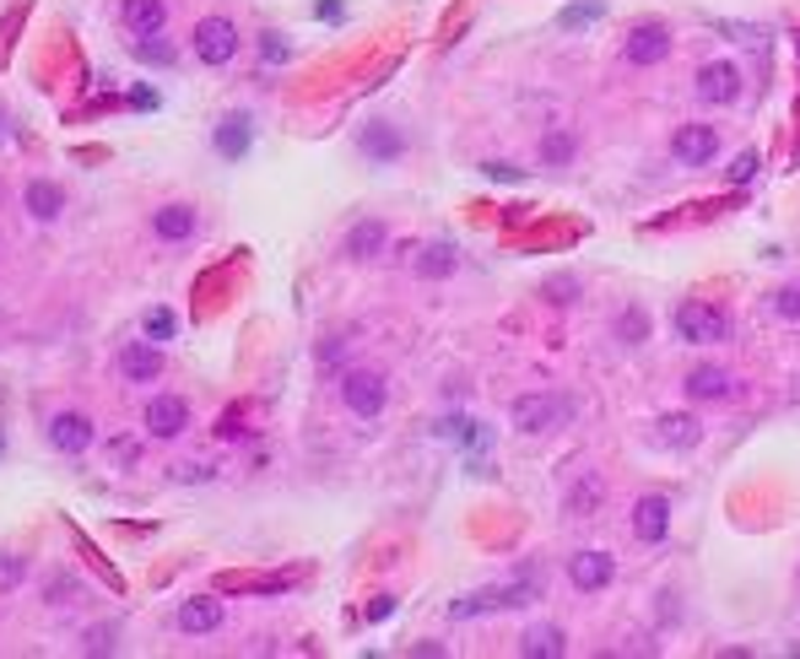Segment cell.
I'll return each instance as SVG.
<instances>
[{
  "label": "cell",
  "instance_id": "1",
  "mask_svg": "<svg viewBox=\"0 0 800 659\" xmlns=\"http://www.w3.org/2000/svg\"><path fill=\"white\" fill-rule=\"evenodd\" d=\"M676 335L681 340H692V346H714V340H725L731 335V320H725V309H714V303H681L676 309Z\"/></svg>",
  "mask_w": 800,
  "mask_h": 659
},
{
  "label": "cell",
  "instance_id": "2",
  "mask_svg": "<svg viewBox=\"0 0 800 659\" xmlns=\"http://www.w3.org/2000/svg\"><path fill=\"white\" fill-rule=\"evenodd\" d=\"M341 400H346L352 416H379V411L390 405V384H385L379 373H368V368H352V373L341 379Z\"/></svg>",
  "mask_w": 800,
  "mask_h": 659
},
{
  "label": "cell",
  "instance_id": "3",
  "mask_svg": "<svg viewBox=\"0 0 800 659\" xmlns=\"http://www.w3.org/2000/svg\"><path fill=\"white\" fill-rule=\"evenodd\" d=\"M670 157H676V168H709L720 157L714 125H681V131L670 135Z\"/></svg>",
  "mask_w": 800,
  "mask_h": 659
},
{
  "label": "cell",
  "instance_id": "4",
  "mask_svg": "<svg viewBox=\"0 0 800 659\" xmlns=\"http://www.w3.org/2000/svg\"><path fill=\"white\" fill-rule=\"evenodd\" d=\"M196 55H200V66H227L238 55V27L227 16H205L196 27Z\"/></svg>",
  "mask_w": 800,
  "mask_h": 659
},
{
  "label": "cell",
  "instance_id": "5",
  "mask_svg": "<svg viewBox=\"0 0 800 659\" xmlns=\"http://www.w3.org/2000/svg\"><path fill=\"white\" fill-rule=\"evenodd\" d=\"M92 438H98V427H92L87 411H55V416H49V449H60V455H87Z\"/></svg>",
  "mask_w": 800,
  "mask_h": 659
},
{
  "label": "cell",
  "instance_id": "6",
  "mask_svg": "<svg viewBox=\"0 0 800 659\" xmlns=\"http://www.w3.org/2000/svg\"><path fill=\"white\" fill-rule=\"evenodd\" d=\"M692 92H698L709 109H725V103H735V98H741V70H735V60H709V66L698 70Z\"/></svg>",
  "mask_w": 800,
  "mask_h": 659
},
{
  "label": "cell",
  "instance_id": "7",
  "mask_svg": "<svg viewBox=\"0 0 800 659\" xmlns=\"http://www.w3.org/2000/svg\"><path fill=\"white\" fill-rule=\"evenodd\" d=\"M509 416H514V427L520 433H552L563 416H568V405L557 395H520L509 405Z\"/></svg>",
  "mask_w": 800,
  "mask_h": 659
},
{
  "label": "cell",
  "instance_id": "8",
  "mask_svg": "<svg viewBox=\"0 0 800 659\" xmlns=\"http://www.w3.org/2000/svg\"><path fill=\"white\" fill-rule=\"evenodd\" d=\"M622 55H627V66H660L670 55V27L666 22H638V27L627 33Z\"/></svg>",
  "mask_w": 800,
  "mask_h": 659
},
{
  "label": "cell",
  "instance_id": "9",
  "mask_svg": "<svg viewBox=\"0 0 800 659\" xmlns=\"http://www.w3.org/2000/svg\"><path fill=\"white\" fill-rule=\"evenodd\" d=\"M185 427H190V405H185L179 395H152L146 400V433H152V438L168 444V438H179Z\"/></svg>",
  "mask_w": 800,
  "mask_h": 659
},
{
  "label": "cell",
  "instance_id": "10",
  "mask_svg": "<svg viewBox=\"0 0 800 659\" xmlns=\"http://www.w3.org/2000/svg\"><path fill=\"white\" fill-rule=\"evenodd\" d=\"M568 579H574V590L596 594L616 579V562H611V551H579V557H568Z\"/></svg>",
  "mask_w": 800,
  "mask_h": 659
},
{
  "label": "cell",
  "instance_id": "11",
  "mask_svg": "<svg viewBox=\"0 0 800 659\" xmlns=\"http://www.w3.org/2000/svg\"><path fill=\"white\" fill-rule=\"evenodd\" d=\"M666 529H670V498H638L633 503V535L644 540V546H660L666 540Z\"/></svg>",
  "mask_w": 800,
  "mask_h": 659
},
{
  "label": "cell",
  "instance_id": "12",
  "mask_svg": "<svg viewBox=\"0 0 800 659\" xmlns=\"http://www.w3.org/2000/svg\"><path fill=\"white\" fill-rule=\"evenodd\" d=\"M120 373H125L131 384L163 379V346H157V340H131V346L120 351Z\"/></svg>",
  "mask_w": 800,
  "mask_h": 659
},
{
  "label": "cell",
  "instance_id": "13",
  "mask_svg": "<svg viewBox=\"0 0 800 659\" xmlns=\"http://www.w3.org/2000/svg\"><path fill=\"white\" fill-rule=\"evenodd\" d=\"M196 227H200V216H196V205H185V200H174V205H163V211L152 216V233H157L163 244H190Z\"/></svg>",
  "mask_w": 800,
  "mask_h": 659
},
{
  "label": "cell",
  "instance_id": "14",
  "mask_svg": "<svg viewBox=\"0 0 800 659\" xmlns=\"http://www.w3.org/2000/svg\"><path fill=\"white\" fill-rule=\"evenodd\" d=\"M698 438H703V422L692 411H666L655 422V444L660 449H698Z\"/></svg>",
  "mask_w": 800,
  "mask_h": 659
},
{
  "label": "cell",
  "instance_id": "15",
  "mask_svg": "<svg viewBox=\"0 0 800 659\" xmlns=\"http://www.w3.org/2000/svg\"><path fill=\"white\" fill-rule=\"evenodd\" d=\"M179 633L185 638H205V633H216L222 627V600H211V594H196V600H185L179 605Z\"/></svg>",
  "mask_w": 800,
  "mask_h": 659
},
{
  "label": "cell",
  "instance_id": "16",
  "mask_svg": "<svg viewBox=\"0 0 800 659\" xmlns=\"http://www.w3.org/2000/svg\"><path fill=\"white\" fill-rule=\"evenodd\" d=\"M120 22L135 38H152V33L168 27V0H120Z\"/></svg>",
  "mask_w": 800,
  "mask_h": 659
},
{
  "label": "cell",
  "instance_id": "17",
  "mask_svg": "<svg viewBox=\"0 0 800 659\" xmlns=\"http://www.w3.org/2000/svg\"><path fill=\"white\" fill-rule=\"evenodd\" d=\"M385 244H390V227L368 216V222H357V227L346 233V260H357V265L379 260V255H385Z\"/></svg>",
  "mask_w": 800,
  "mask_h": 659
},
{
  "label": "cell",
  "instance_id": "18",
  "mask_svg": "<svg viewBox=\"0 0 800 659\" xmlns=\"http://www.w3.org/2000/svg\"><path fill=\"white\" fill-rule=\"evenodd\" d=\"M22 205H27V216H38V222H55V216L66 211V190H60L55 179H33V185L22 190Z\"/></svg>",
  "mask_w": 800,
  "mask_h": 659
},
{
  "label": "cell",
  "instance_id": "19",
  "mask_svg": "<svg viewBox=\"0 0 800 659\" xmlns=\"http://www.w3.org/2000/svg\"><path fill=\"white\" fill-rule=\"evenodd\" d=\"M681 390H687V400H731L735 395V379L725 373V368H692Z\"/></svg>",
  "mask_w": 800,
  "mask_h": 659
},
{
  "label": "cell",
  "instance_id": "20",
  "mask_svg": "<svg viewBox=\"0 0 800 659\" xmlns=\"http://www.w3.org/2000/svg\"><path fill=\"white\" fill-rule=\"evenodd\" d=\"M357 146H363V157H374V163H396L400 152H405V135L390 131V125H363Z\"/></svg>",
  "mask_w": 800,
  "mask_h": 659
},
{
  "label": "cell",
  "instance_id": "21",
  "mask_svg": "<svg viewBox=\"0 0 800 659\" xmlns=\"http://www.w3.org/2000/svg\"><path fill=\"white\" fill-rule=\"evenodd\" d=\"M249 135H255L249 114H227V120L216 125V152H222V157H244V152H249Z\"/></svg>",
  "mask_w": 800,
  "mask_h": 659
},
{
  "label": "cell",
  "instance_id": "22",
  "mask_svg": "<svg viewBox=\"0 0 800 659\" xmlns=\"http://www.w3.org/2000/svg\"><path fill=\"white\" fill-rule=\"evenodd\" d=\"M455 244H422L416 249V276H427V281H444V276H455Z\"/></svg>",
  "mask_w": 800,
  "mask_h": 659
},
{
  "label": "cell",
  "instance_id": "23",
  "mask_svg": "<svg viewBox=\"0 0 800 659\" xmlns=\"http://www.w3.org/2000/svg\"><path fill=\"white\" fill-rule=\"evenodd\" d=\"M574 152H579V135H574V131H563V125H557V131L541 135V163H546V168H568V163H574Z\"/></svg>",
  "mask_w": 800,
  "mask_h": 659
},
{
  "label": "cell",
  "instance_id": "24",
  "mask_svg": "<svg viewBox=\"0 0 800 659\" xmlns=\"http://www.w3.org/2000/svg\"><path fill=\"white\" fill-rule=\"evenodd\" d=\"M600 498H605L600 476H579V481H574V492H568V514H574V520H596Z\"/></svg>",
  "mask_w": 800,
  "mask_h": 659
},
{
  "label": "cell",
  "instance_id": "25",
  "mask_svg": "<svg viewBox=\"0 0 800 659\" xmlns=\"http://www.w3.org/2000/svg\"><path fill=\"white\" fill-rule=\"evenodd\" d=\"M520 655L525 659H563L568 655V638H563V627H535L531 638L520 644Z\"/></svg>",
  "mask_w": 800,
  "mask_h": 659
},
{
  "label": "cell",
  "instance_id": "26",
  "mask_svg": "<svg viewBox=\"0 0 800 659\" xmlns=\"http://www.w3.org/2000/svg\"><path fill=\"white\" fill-rule=\"evenodd\" d=\"M141 325H146V340H174V335H179V320H174L168 309H146Z\"/></svg>",
  "mask_w": 800,
  "mask_h": 659
},
{
  "label": "cell",
  "instance_id": "27",
  "mask_svg": "<svg viewBox=\"0 0 800 659\" xmlns=\"http://www.w3.org/2000/svg\"><path fill=\"white\" fill-rule=\"evenodd\" d=\"M135 60H152V66H174V44H168V38L157 44V33H152V38H135Z\"/></svg>",
  "mask_w": 800,
  "mask_h": 659
},
{
  "label": "cell",
  "instance_id": "28",
  "mask_svg": "<svg viewBox=\"0 0 800 659\" xmlns=\"http://www.w3.org/2000/svg\"><path fill=\"white\" fill-rule=\"evenodd\" d=\"M109 460L120 465V470H131V465L141 460V444H135V438H114V444H109Z\"/></svg>",
  "mask_w": 800,
  "mask_h": 659
},
{
  "label": "cell",
  "instance_id": "29",
  "mask_svg": "<svg viewBox=\"0 0 800 659\" xmlns=\"http://www.w3.org/2000/svg\"><path fill=\"white\" fill-rule=\"evenodd\" d=\"M774 314H779V320H800V281H796V287H785V292L774 298Z\"/></svg>",
  "mask_w": 800,
  "mask_h": 659
},
{
  "label": "cell",
  "instance_id": "30",
  "mask_svg": "<svg viewBox=\"0 0 800 659\" xmlns=\"http://www.w3.org/2000/svg\"><path fill=\"white\" fill-rule=\"evenodd\" d=\"M87 655H114V627H92L87 633Z\"/></svg>",
  "mask_w": 800,
  "mask_h": 659
},
{
  "label": "cell",
  "instance_id": "31",
  "mask_svg": "<svg viewBox=\"0 0 800 659\" xmlns=\"http://www.w3.org/2000/svg\"><path fill=\"white\" fill-rule=\"evenodd\" d=\"M596 11H600V0H579L574 11H563V27H585V22H590Z\"/></svg>",
  "mask_w": 800,
  "mask_h": 659
},
{
  "label": "cell",
  "instance_id": "32",
  "mask_svg": "<svg viewBox=\"0 0 800 659\" xmlns=\"http://www.w3.org/2000/svg\"><path fill=\"white\" fill-rule=\"evenodd\" d=\"M481 174L487 179H498V185H514V179H525L520 168H509V163H481Z\"/></svg>",
  "mask_w": 800,
  "mask_h": 659
},
{
  "label": "cell",
  "instance_id": "33",
  "mask_svg": "<svg viewBox=\"0 0 800 659\" xmlns=\"http://www.w3.org/2000/svg\"><path fill=\"white\" fill-rule=\"evenodd\" d=\"M752 174H757V157H752V152H741V157H735V168H731V185H746Z\"/></svg>",
  "mask_w": 800,
  "mask_h": 659
},
{
  "label": "cell",
  "instance_id": "34",
  "mask_svg": "<svg viewBox=\"0 0 800 659\" xmlns=\"http://www.w3.org/2000/svg\"><path fill=\"white\" fill-rule=\"evenodd\" d=\"M11 584H22V562L16 557H0V590H11Z\"/></svg>",
  "mask_w": 800,
  "mask_h": 659
},
{
  "label": "cell",
  "instance_id": "35",
  "mask_svg": "<svg viewBox=\"0 0 800 659\" xmlns=\"http://www.w3.org/2000/svg\"><path fill=\"white\" fill-rule=\"evenodd\" d=\"M546 292H552V303H574L579 281H546Z\"/></svg>",
  "mask_w": 800,
  "mask_h": 659
},
{
  "label": "cell",
  "instance_id": "36",
  "mask_svg": "<svg viewBox=\"0 0 800 659\" xmlns=\"http://www.w3.org/2000/svg\"><path fill=\"white\" fill-rule=\"evenodd\" d=\"M638 335H644V320H638V314H622V340L638 346Z\"/></svg>",
  "mask_w": 800,
  "mask_h": 659
},
{
  "label": "cell",
  "instance_id": "37",
  "mask_svg": "<svg viewBox=\"0 0 800 659\" xmlns=\"http://www.w3.org/2000/svg\"><path fill=\"white\" fill-rule=\"evenodd\" d=\"M260 49H266V60H287V55H292V49L281 44V33H266V44H260Z\"/></svg>",
  "mask_w": 800,
  "mask_h": 659
},
{
  "label": "cell",
  "instance_id": "38",
  "mask_svg": "<svg viewBox=\"0 0 800 659\" xmlns=\"http://www.w3.org/2000/svg\"><path fill=\"white\" fill-rule=\"evenodd\" d=\"M390 611H396V600H390V594H379V600H374V605H368V622H385V616H390Z\"/></svg>",
  "mask_w": 800,
  "mask_h": 659
},
{
  "label": "cell",
  "instance_id": "39",
  "mask_svg": "<svg viewBox=\"0 0 800 659\" xmlns=\"http://www.w3.org/2000/svg\"><path fill=\"white\" fill-rule=\"evenodd\" d=\"M0 135H5V114H0Z\"/></svg>",
  "mask_w": 800,
  "mask_h": 659
},
{
  "label": "cell",
  "instance_id": "40",
  "mask_svg": "<svg viewBox=\"0 0 800 659\" xmlns=\"http://www.w3.org/2000/svg\"><path fill=\"white\" fill-rule=\"evenodd\" d=\"M0 449H5V438H0Z\"/></svg>",
  "mask_w": 800,
  "mask_h": 659
}]
</instances>
